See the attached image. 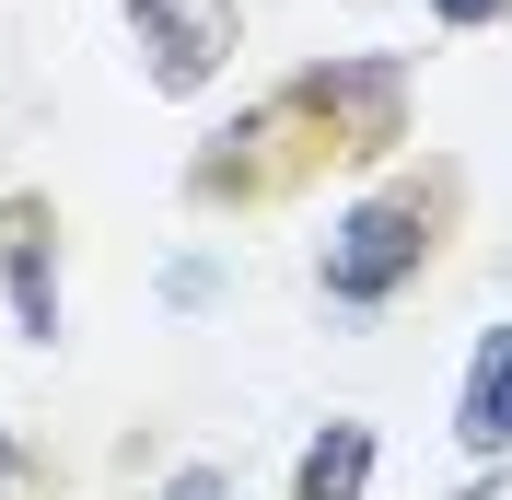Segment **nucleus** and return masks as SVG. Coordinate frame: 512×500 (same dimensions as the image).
Returning a JSON list of instances; mask_svg holds the SVG:
<instances>
[{
  "label": "nucleus",
  "mask_w": 512,
  "mask_h": 500,
  "mask_svg": "<svg viewBox=\"0 0 512 500\" xmlns=\"http://www.w3.org/2000/svg\"><path fill=\"white\" fill-rule=\"evenodd\" d=\"M443 210H454V175H396V187L350 198V210L326 221V245H315V291L338 314L396 303V291L431 268V245H443Z\"/></svg>",
  "instance_id": "1"
},
{
  "label": "nucleus",
  "mask_w": 512,
  "mask_h": 500,
  "mask_svg": "<svg viewBox=\"0 0 512 500\" xmlns=\"http://www.w3.org/2000/svg\"><path fill=\"white\" fill-rule=\"evenodd\" d=\"M291 105L315 117L326 152L373 163V152H396V140H408V59H315L303 82H291Z\"/></svg>",
  "instance_id": "2"
},
{
  "label": "nucleus",
  "mask_w": 512,
  "mask_h": 500,
  "mask_svg": "<svg viewBox=\"0 0 512 500\" xmlns=\"http://www.w3.org/2000/svg\"><path fill=\"white\" fill-rule=\"evenodd\" d=\"M233 35H245L233 0H128V47L152 94H210L233 70Z\"/></svg>",
  "instance_id": "3"
},
{
  "label": "nucleus",
  "mask_w": 512,
  "mask_h": 500,
  "mask_svg": "<svg viewBox=\"0 0 512 500\" xmlns=\"http://www.w3.org/2000/svg\"><path fill=\"white\" fill-rule=\"evenodd\" d=\"M0 291H12V326L35 349L59 338V221H47V198H0Z\"/></svg>",
  "instance_id": "4"
},
{
  "label": "nucleus",
  "mask_w": 512,
  "mask_h": 500,
  "mask_svg": "<svg viewBox=\"0 0 512 500\" xmlns=\"http://www.w3.org/2000/svg\"><path fill=\"white\" fill-rule=\"evenodd\" d=\"M454 442H466L478 466H501V454H512V326H489V338L466 349V384H454Z\"/></svg>",
  "instance_id": "5"
},
{
  "label": "nucleus",
  "mask_w": 512,
  "mask_h": 500,
  "mask_svg": "<svg viewBox=\"0 0 512 500\" xmlns=\"http://www.w3.org/2000/svg\"><path fill=\"white\" fill-rule=\"evenodd\" d=\"M361 489H373V431L361 419H326L303 442V466H291V500H361Z\"/></svg>",
  "instance_id": "6"
},
{
  "label": "nucleus",
  "mask_w": 512,
  "mask_h": 500,
  "mask_svg": "<svg viewBox=\"0 0 512 500\" xmlns=\"http://www.w3.org/2000/svg\"><path fill=\"white\" fill-rule=\"evenodd\" d=\"M419 12H431V24H443V35H478V24H501L512 0H419Z\"/></svg>",
  "instance_id": "7"
},
{
  "label": "nucleus",
  "mask_w": 512,
  "mask_h": 500,
  "mask_svg": "<svg viewBox=\"0 0 512 500\" xmlns=\"http://www.w3.org/2000/svg\"><path fill=\"white\" fill-rule=\"evenodd\" d=\"M163 500H233V477H222V466H175V477H163Z\"/></svg>",
  "instance_id": "8"
},
{
  "label": "nucleus",
  "mask_w": 512,
  "mask_h": 500,
  "mask_svg": "<svg viewBox=\"0 0 512 500\" xmlns=\"http://www.w3.org/2000/svg\"><path fill=\"white\" fill-rule=\"evenodd\" d=\"M12 477H24V454H12V442H0V489H12Z\"/></svg>",
  "instance_id": "9"
}]
</instances>
